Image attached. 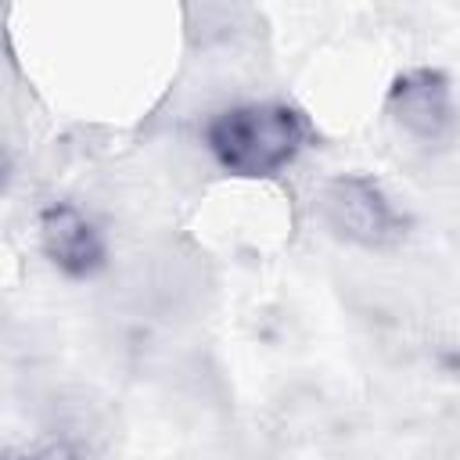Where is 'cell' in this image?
<instances>
[{"label":"cell","instance_id":"obj_3","mask_svg":"<svg viewBox=\"0 0 460 460\" xmlns=\"http://www.w3.org/2000/svg\"><path fill=\"white\" fill-rule=\"evenodd\" d=\"M388 119L413 140L431 144L442 140L453 126V86L449 75L438 68H406L392 79L385 93Z\"/></svg>","mask_w":460,"mask_h":460},{"label":"cell","instance_id":"obj_4","mask_svg":"<svg viewBox=\"0 0 460 460\" xmlns=\"http://www.w3.org/2000/svg\"><path fill=\"white\" fill-rule=\"evenodd\" d=\"M40 244H43V255L65 277H75V280L93 277L108 255V244H104V234L97 230V223L65 201L50 205L40 216Z\"/></svg>","mask_w":460,"mask_h":460},{"label":"cell","instance_id":"obj_2","mask_svg":"<svg viewBox=\"0 0 460 460\" xmlns=\"http://www.w3.org/2000/svg\"><path fill=\"white\" fill-rule=\"evenodd\" d=\"M320 216L338 237L359 248H388L402 237V226H406L395 205L388 201V194L370 176H359V172H345L323 183Z\"/></svg>","mask_w":460,"mask_h":460},{"label":"cell","instance_id":"obj_1","mask_svg":"<svg viewBox=\"0 0 460 460\" xmlns=\"http://www.w3.org/2000/svg\"><path fill=\"white\" fill-rule=\"evenodd\" d=\"M313 129L305 115L284 101H248L223 108L205 126V147L216 165L241 180H266L288 169Z\"/></svg>","mask_w":460,"mask_h":460}]
</instances>
